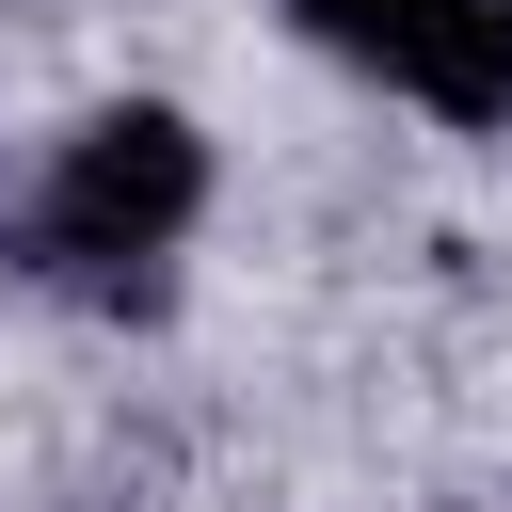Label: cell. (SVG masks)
Instances as JSON below:
<instances>
[{
  "instance_id": "6da1fadb",
  "label": "cell",
  "mask_w": 512,
  "mask_h": 512,
  "mask_svg": "<svg viewBox=\"0 0 512 512\" xmlns=\"http://www.w3.org/2000/svg\"><path fill=\"white\" fill-rule=\"evenodd\" d=\"M192 208H208V144H192V112L128 96V112L64 128V160H48L32 208H16V256H32L64 304H144V288L176 272Z\"/></svg>"
},
{
  "instance_id": "7a4b0ae2",
  "label": "cell",
  "mask_w": 512,
  "mask_h": 512,
  "mask_svg": "<svg viewBox=\"0 0 512 512\" xmlns=\"http://www.w3.org/2000/svg\"><path fill=\"white\" fill-rule=\"evenodd\" d=\"M336 64L432 96L448 128H512V0H288Z\"/></svg>"
}]
</instances>
